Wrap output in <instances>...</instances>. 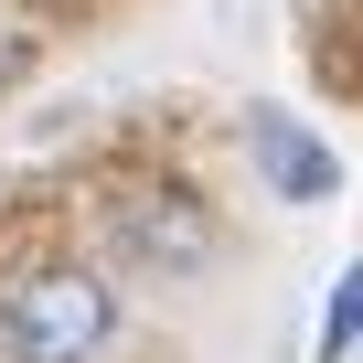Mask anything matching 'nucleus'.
<instances>
[{"label":"nucleus","mask_w":363,"mask_h":363,"mask_svg":"<svg viewBox=\"0 0 363 363\" xmlns=\"http://www.w3.org/2000/svg\"><path fill=\"white\" fill-rule=\"evenodd\" d=\"M118 299L96 267H22L0 289V352L11 363H96Z\"/></svg>","instance_id":"1"},{"label":"nucleus","mask_w":363,"mask_h":363,"mask_svg":"<svg viewBox=\"0 0 363 363\" xmlns=\"http://www.w3.org/2000/svg\"><path fill=\"white\" fill-rule=\"evenodd\" d=\"M118 257L128 267H150V278H193V267H214V214H203V193H182V182H139V193L118 203Z\"/></svg>","instance_id":"2"},{"label":"nucleus","mask_w":363,"mask_h":363,"mask_svg":"<svg viewBox=\"0 0 363 363\" xmlns=\"http://www.w3.org/2000/svg\"><path fill=\"white\" fill-rule=\"evenodd\" d=\"M246 160H257V182H267L278 203H331V193H342L331 139H310L289 107H257V118H246Z\"/></svg>","instance_id":"3"},{"label":"nucleus","mask_w":363,"mask_h":363,"mask_svg":"<svg viewBox=\"0 0 363 363\" xmlns=\"http://www.w3.org/2000/svg\"><path fill=\"white\" fill-rule=\"evenodd\" d=\"M310 342H320V363H342V352L363 342V257H352V267H342V289L320 299V331H310Z\"/></svg>","instance_id":"4"},{"label":"nucleus","mask_w":363,"mask_h":363,"mask_svg":"<svg viewBox=\"0 0 363 363\" xmlns=\"http://www.w3.org/2000/svg\"><path fill=\"white\" fill-rule=\"evenodd\" d=\"M22 65H33V22H22V11H11V0H0V86H11V75H22Z\"/></svg>","instance_id":"5"}]
</instances>
